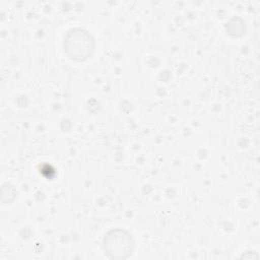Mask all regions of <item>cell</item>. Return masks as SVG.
<instances>
[{
    "mask_svg": "<svg viewBox=\"0 0 260 260\" xmlns=\"http://www.w3.org/2000/svg\"><path fill=\"white\" fill-rule=\"evenodd\" d=\"M134 248L132 235L123 229L109 231L103 241L104 253L111 259H127L132 255Z\"/></svg>",
    "mask_w": 260,
    "mask_h": 260,
    "instance_id": "6da1fadb",
    "label": "cell"
},
{
    "mask_svg": "<svg viewBox=\"0 0 260 260\" xmlns=\"http://www.w3.org/2000/svg\"><path fill=\"white\" fill-rule=\"evenodd\" d=\"M94 50L92 36L83 28L70 30L64 39V51L68 57L75 61L88 59Z\"/></svg>",
    "mask_w": 260,
    "mask_h": 260,
    "instance_id": "7a4b0ae2",
    "label": "cell"
}]
</instances>
